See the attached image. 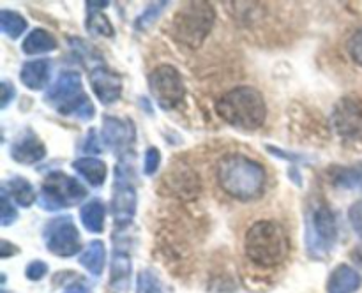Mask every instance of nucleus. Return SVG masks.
Instances as JSON below:
<instances>
[{
    "label": "nucleus",
    "instance_id": "412c9836",
    "mask_svg": "<svg viewBox=\"0 0 362 293\" xmlns=\"http://www.w3.org/2000/svg\"><path fill=\"white\" fill-rule=\"evenodd\" d=\"M57 39L49 34L45 28H34L28 32L25 37L21 49L25 55H42V53H49L57 48Z\"/></svg>",
    "mask_w": 362,
    "mask_h": 293
},
{
    "label": "nucleus",
    "instance_id": "7ed1b4c3",
    "mask_svg": "<svg viewBox=\"0 0 362 293\" xmlns=\"http://www.w3.org/2000/svg\"><path fill=\"white\" fill-rule=\"evenodd\" d=\"M216 113L230 126L255 131L267 119V104L260 90L250 85L235 87L216 101Z\"/></svg>",
    "mask_w": 362,
    "mask_h": 293
},
{
    "label": "nucleus",
    "instance_id": "2f4dec72",
    "mask_svg": "<svg viewBox=\"0 0 362 293\" xmlns=\"http://www.w3.org/2000/svg\"><path fill=\"white\" fill-rule=\"evenodd\" d=\"M46 272H48V265L41 260L30 261V263L27 265V268H25V275H27V279H30V281H39V279L45 277Z\"/></svg>",
    "mask_w": 362,
    "mask_h": 293
},
{
    "label": "nucleus",
    "instance_id": "f8f14e48",
    "mask_svg": "<svg viewBox=\"0 0 362 293\" xmlns=\"http://www.w3.org/2000/svg\"><path fill=\"white\" fill-rule=\"evenodd\" d=\"M138 207V194L133 184L115 182L112 196V217L117 228H127L131 225Z\"/></svg>",
    "mask_w": 362,
    "mask_h": 293
},
{
    "label": "nucleus",
    "instance_id": "393cba45",
    "mask_svg": "<svg viewBox=\"0 0 362 293\" xmlns=\"http://www.w3.org/2000/svg\"><path fill=\"white\" fill-rule=\"evenodd\" d=\"M85 25H87L88 34L94 35V37H113L115 35V28H113L112 21L103 13L88 14Z\"/></svg>",
    "mask_w": 362,
    "mask_h": 293
},
{
    "label": "nucleus",
    "instance_id": "423d86ee",
    "mask_svg": "<svg viewBox=\"0 0 362 293\" xmlns=\"http://www.w3.org/2000/svg\"><path fill=\"white\" fill-rule=\"evenodd\" d=\"M216 11L209 2H186L173 16L170 34L179 44L198 49L214 27Z\"/></svg>",
    "mask_w": 362,
    "mask_h": 293
},
{
    "label": "nucleus",
    "instance_id": "dca6fc26",
    "mask_svg": "<svg viewBox=\"0 0 362 293\" xmlns=\"http://www.w3.org/2000/svg\"><path fill=\"white\" fill-rule=\"evenodd\" d=\"M49 73H52V62L46 59L30 60L25 62L20 71V80L30 90H42L49 81Z\"/></svg>",
    "mask_w": 362,
    "mask_h": 293
},
{
    "label": "nucleus",
    "instance_id": "4be33fe9",
    "mask_svg": "<svg viewBox=\"0 0 362 293\" xmlns=\"http://www.w3.org/2000/svg\"><path fill=\"white\" fill-rule=\"evenodd\" d=\"M131 256L129 253L122 249L113 251L112 256V286L117 289H126L129 286V275H131Z\"/></svg>",
    "mask_w": 362,
    "mask_h": 293
},
{
    "label": "nucleus",
    "instance_id": "4c0bfd02",
    "mask_svg": "<svg viewBox=\"0 0 362 293\" xmlns=\"http://www.w3.org/2000/svg\"><path fill=\"white\" fill-rule=\"evenodd\" d=\"M350 258H352V261L357 265V267L362 268V244L361 246L354 247V251L350 253Z\"/></svg>",
    "mask_w": 362,
    "mask_h": 293
},
{
    "label": "nucleus",
    "instance_id": "c756f323",
    "mask_svg": "<svg viewBox=\"0 0 362 293\" xmlns=\"http://www.w3.org/2000/svg\"><path fill=\"white\" fill-rule=\"evenodd\" d=\"M346 48H349V53H350V56H352L354 62H356L357 66L362 67V28L361 30H357L356 34L349 39V44H346Z\"/></svg>",
    "mask_w": 362,
    "mask_h": 293
},
{
    "label": "nucleus",
    "instance_id": "f257e3e1",
    "mask_svg": "<svg viewBox=\"0 0 362 293\" xmlns=\"http://www.w3.org/2000/svg\"><path fill=\"white\" fill-rule=\"evenodd\" d=\"M216 179L223 193L239 201L260 198L267 184V172L255 159L244 154H226L216 168Z\"/></svg>",
    "mask_w": 362,
    "mask_h": 293
},
{
    "label": "nucleus",
    "instance_id": "9b49d317",
    "mask_svg": "<svg viewBox=\"0 0 362 293\" xmlns=\"http://www.w3.org/2000/svg\"><path fill=\"white\" fill-rule=\"evenodd\" d=\"M332 127L345 141L362 140V101L343 97L332 112Z\"/></svg>",
    "mask_w": 362,
    "mask_h": 293
},
{
    "label": "nucleus",
    "instance_id": "2eb2a0df",
    "mask_svg": "<svg viewBox=\"0 0 362 293\" xmlns=\"http://www.w3.org/2000/svg\"><path fill=\"white\" fill-rule=\"evenodd\" d=\"M362 286L359 272L350 265L341 263L331 272L327 282V293H354Z\"/></svg>",
    "mask_w": 362,
    "mask_h": 293
},
{
    "label": "nucleus",
    "instance_id": "a211bd4d",
    "mask_svg": "<svg viewBox=\"0 0 362 293\" xmlns=\"http://www.w3.org/2000/svg\"><path fill=\"white\" fill-rule=\"evenodd\" d=\"M73 168L81 179L92 187H101L105 184L106 175H108V168L106 162L98 157H80L73 162Z\"/></svg>",
    "mask_w": 362,
    "mask_h": 293
},
{
    "label": "nucleus",
    "instance_id": "bb28decb",
    "mask_svg": "<svg viewBox=\"0 0 362 293\" xmlns=\"http://www.w3.org/2000/svg\"><path fill=\"white\" fill-rule=\"evenodd\" d=\"M136 293H165L163 292V286L159 277L156 275L154 270L151 268H145L138 274L136 281Z\"/></svg>",
    "mask_w": 362,
    "mask_h": 293
},
{
    "label": "nucleus",
    "instance_id": "e433bc0d",
    "mask_svg": "<svg viewBox=\"0 0 362 293\" xmlns=\"http://www.w3.org/2000/svg\"><path fill=\"white\" fill-rule=\"evenodd\" d=\"M110 2H87L85 4V7H87V13L92 14V13H101L103 7H108Z\"/></svg>",
    "mask_w": 362,
    "mask_h": 293
},
{
    "label": "nucleus",
    "instance_id": "f704fd0d",
    "mask_svg": "<svg viewBox=\"0 0 362 293\" xmlns=\"http://www.w3.org/2000/svg\"><path fill=\"white\" fill-rule=\"evenodd\" d=\"M265 148H267L272 155H276V157H279V159H286V161H292V162L299 161L300 159L299 154H290V152L281 150V148L274 147V145H265Z\"/></svg>",
    "mask_w": 362,
    "mask_h": 293
},
{
    "label": "nucleus",
    "instance_id": "f3484780",
    "mask_svg": "<svg viewBox=\"0 0 362 293\" xmlns=\"http://www.w3.org/2000/svg\"><path fill=\"white\" fill-rule=\"evenodd\" d=\"M327 175L332 186L338 189L362 191V162L352 166H331Z\"/></svg>",
    "mask_w": 362,
    "mask_h": 293
},
{
    "label": "nucleus",
    "instance_id": "0eeeda50",
    "mask_svg": "<svg viewBox=\"0 0 362 293\" xmlns=\"http://www.w3.org/2000/svg\"><path fill=\"white\" fill-rule=\"evenodd\" d=\"M88 191L83 184L74 177L66 175L62 172H53L46 175L39 194V205L48 212L62 210V208L73 207L81 203L87 198Z\"/></svg>",
    "mask_w": 362,
    "mask_h": 293
},
{
    "label": "nucleus",
    "instance_id": "72a5a7b5",
    "mask_svg": "<svg viewBox=\"0 0 362 293\" xmlns=\"http://www.w3.org/2000/svg\"><path fill=\"white\" fill-rule=\"evenodd\" d=\"M83 150L85 152H90V154H99L101 152V141H99V136H98V129H88V134H87V140H85V145H83Z\"/></svg>",
    "mask_w": 362,
    "mask_h": 293
},
{
    "label": "nucleus",
    "instance_id": "aec40b11",
    "mask_svg": "<svg viewBox=\"0 0 362 293\" xmlns=\"http://www.w3.org/2000/svg\"><path fill=\"white\" fill-rule=\"evenodd\" d=\"M2 193L11 198V201L20 207L28 208L35 201V191L32 184L23 177H13L2 184Z\"/></svg>",
    "mask_w": 362,
    "mask_h": 293
},
{
    "label": "nucleus",
    "instance_id": "6ab92c4d",
    "mask_svg": "<svg viewBox=\"0 0 362 293\" xmlns=\"http://www.w3.org/2000/svg\"><path fill=\"white\" fill-rule=\"evenodd\" d=\"M78 261H80V265L85 270H88L92 275L99 277V275L103 274V270H105L106 263L105 244H103L101 240H90V242L81 249Z\"/></svg>",
    "mask_w": 362,
    "mask_h": 293
},
{
    "label": "nucleus",
    "instance_id": "39448f33",
    "mask_svg": "<svg viewBox=\"0 0 362 293\" xmlns=\"http://www.w3.org/2000/svg\"><path fill=\"white\" fill-rule=\"evenodd\" d=\"M306 232L304 242L310 258L313 260H327L338 244V221L325 201L318 200L308 207L306 210Z\"/></svg>",
    "mask_w": 362,
    "mask_h": 293
},
{
    "label": "nucleus",
    "instance_id": "9d476101",
    "mask_svg": "<svg viewBox=\"0 0 362 293\" xmlns=\"http://www.w3.org/2000/svg\"><path fill=\"white\" fill-rule=\"evenodd\" d=\"M101 140L120 159L124 155H129L131 150H133L134 140H136V127H134L131 119L106 115L103 119Z\"/></svg>",
    "mask_w": 362,
    "mask_h": 293
},
{
    "label": "nucleus",
    "instance_id": "cd10ccee",
    "mask_svg": "<svg viewBox=\"0 0 362 293\" xmlns=\"http://www.w3.org/2000/svg\"><path fill=\"white\" fill-rule=\"evenodd\" d=\"M16 219H18V212L16 208H14V203L11 201V198L7 196L6 193H2V196H0V225L9 226L13 225Z\"/></svg>",
    "mask_w": 362,
    "mask_h": 293
},
{
    "label": "nucleus",
    "instance_id": "f03ea898",
    "mask_svg": "<svg viewBox=\"0 0 362 293\" xmlns=\"http://www.w3.org/2000/svg\"><path fill=\"white\" fill-rule=\"evenodd\" d=\"M244 253L251 263L264 268L281 265L288 258L290 237L285 226L274 219H262L250 226L244 237Z\"/></svg>",
    "mask_w": 362,
    "mask_h": 293
},
{
    "label": "nucleus",
    "instance_id": "ea45409f",
    "mask_svg": "<svg viewBox=\"0 0 362 293\" xmlns=\"http://www.w3.org/2000/svg\"><path fill=\"white\" fill-rule=\"evenodd\" d=\"M2 293H7V292H6V289H4V292H2Z\"/></svg>",
    "mask_w": 362,
    "mask_h": 293
},
{
    "label": "nucleus",
    "instance_id": "ddd939ff",
    "mask_svg": "<svg viewBox=\"0 0 362 293\" xmlns=\"http://www.w3.org/2000/svg\"><path fill=\"white\" fill-rule=\"evenodd\" d=\"M88 80H90V87L94 90L95 97L103 104H113L122 95V80H120L119 74L110 71L106 66L92 67Z\"/></svg>",
    "mask_w": 362,
    "mask_h": 293
},
{
    "label": "nucleus",
    "instance_id": "473e14b6",
    "mask_svg": "<svg viewBox=\"0 0 362 293\" xmlns=\"http://www.w3.org/2000/svg\"><path fill=\"white\" fill-rule=\"evenodd\" d=\"M14 95H16V88L13 83H9L7 80L2 81V87H0V106L2 109H6L9 106V102L13 101Z\"/></svg>",
    "mask_w": 362,
    "mask_h": 293
},
{
    "label": "nucleus",
    "instance_id": "a878e982",
    "mask_svg": "<svg viewBox=\"0 0 362 293\" xmlns=\"http://www.w3.org/2000/svg\"><path fill=\"white\" fill-rule=\"evenodd\" d=\"M168 6H170L168 2L148 4L147 9H145L144 13L136 18V20H134V28H136V30H147L148 27H152V25L156 23V20L161 16L163 11H165V7H168Z\"/></svg>",
    "mask_w": 362,
    "mask_h": 293
},
{
    "label": "nucleus",
    "instance_id": "c85d7f7f",
    "mask_svg": "<svg viewBox=\"0 0 362 293\" xmlns=\"http://www.w3.org/2000/svg\"><path fill=\"white\" fill-rule=\"evenodd\" d=\"M161 165V152L156 147H148L145 150V159H144V173L145 175H156V172L159 169Z\"/></svg>",
    "mask_w": 362,
    "mask_h": 293
},
{
    "label": "nucleus",
    "instance_id": "7c9ffc66",
    "mask_svg": "<svg viewBox=\"0 0 362 293\" xmlns=\"http://www.w3.org/2000/svg\"><path fill=\"white\" fill-rule=\"evenodd\" d=\"M349 221L352 225V229L362 239V200H357L349 208Z\"/></svg>",
    "mask_w": 362,
    "mask_h": 293
},
{
    "label": "nucleus",
    "instance_id": "b1692460",
    "mask_svg": "<svg viewBox=\"0 0 362 293\" xmlns=\"http://www.w3.org/2000/svg\"><path fill=\"white\" fill-rule=\"evenodd\" d=\"M0 30L11 39H18L27 30V20L16 11H0Z\"/></svg>",
    "mask_w": 362,
    "mask_h": 293
},
{
    "label": "nucleus",
    "instance_id": "6e6552de",
    "mask_svg": "<svg viewBox=\"0 0 362 293\" xmlns=\"http://www.w3.org/2000/svg\"><path fill=\"white\" fill-rule=\"evenodd\" d=\"M148 90L158 106L165 112L177 108L184 101L186 85L182 74L170 64L158 66L148 74Z\"/></svg>",
    "mask_w": 362,
    "mask_h": 293
},
{
    "label": "nucleus",
    "instance_id": "4468645a",
    "mask_svg": "<svg viewBox=\"0 0 362 293\" xmlns=\"http://www.w3.org/2000/svg\"><path fill=\"white\" fill-rule=\"evenodd\" d=\"M46 155V147L37 134L32 129H25L14 138L11 145V157L20 165H34L42 161Z\"/></svg>",
    "mask_w": 362,
    "mask_h": 293
},
{
    "label": "nucleus",
    "instance_id": "5701e85b",
    "mask_svg": "<svg viewBox=\"0 0 362 293\" xmlns=\"http://www.w3.org/2000/svg\"><path fill=\"white\" fill-rule=\"evenodd\" d=\"M106 208L101 200H90L80 208V219L85 229L90 233H101L105 229Z\"/></svg>",
    "mask_w": 362,
    "mask_h": 293
},
{
    "label": "nucleus",
    "instance_id": "c9c22d12",
    "mask_svg": "<svg viewBox=\"0 0 362 293\" xmlns=\"http://www.w3.org/2000/svg\"><path fill=\"white\" fill-rule=\"evenodd\" d=\"M18 253H20V249H18L14 244H11L9 240H2V242H0V258H9Z\"/></svg>",
    "mask_w": 362,
    "mask_h": 293
},
{
    "label": "nucleus",
    "instance_id": "20e7f679",
    "mask_svg": "<svg viewBox=\"0 0 362 293\" xmlns=\"http://www.w3.org/2000/svg\"><path fill=\"white\" fill-rule=\"evenodd\" d=\"M45 101L64 116H76L80 120H90L94 116V106L85 94L81 74L73 69L62 71L55 83L46 90Z\"/></svg>",
    "mask_w": 362,
    "mask_h": 293
},
{
    "label": "nucleus",
    "instance_id": "58836bf2",
    "mask_svg": "<svg viewBox=\"0 0 362 293\" xmlns=\"http://www.w3.org/2000/svg\"><path fill=\"white\" fill-rule=\"evenodd\" d=\"M64 293H92V292L87 288V286L81 285V282H76V285H71Z\"/></svg>",
    "mask_w": 362,
    "mask_h": 293
},
{
    "label": "nucleus",
    "instance_id": "1a4fd4ad",
    "mask_svg": "<svg viewBox=\"0 0 362 293\" xmlns=\"http://www.w3.org/2000/svg\"><path fill=\"white\" fill-rule=\"evenodd\" d=\"M42 240H45L46 249L60 258H71L81 249L80 233L71 215H59L55 219H49L42 229Z\"/></svg>",
    "mask_w": 362,
    "mask_h": 293
}]
</instances>
